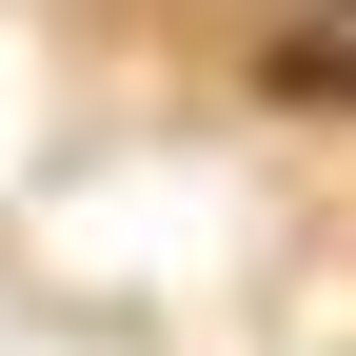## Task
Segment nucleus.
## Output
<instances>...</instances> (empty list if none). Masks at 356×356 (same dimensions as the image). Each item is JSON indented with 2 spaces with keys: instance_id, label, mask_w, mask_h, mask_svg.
Listing matches in <instances>:
<instances>
[{
  "instance_id": "nucleus-1",
  "label": "nucleus",
  "mask_w": 356,
  "mask_h": 356,
  "mask_svg": "<svg viewBox=\"0 0 356 356\" xmlns=\"http://www.w3.org/2000/svg\"><path fill=\"white\" fill-rule=\"evenodd\" d=\"M257 79H277V99H317V119H337V99H356V20H297V40H277V60H257Z\"/></svg>"
}]
</instances>
